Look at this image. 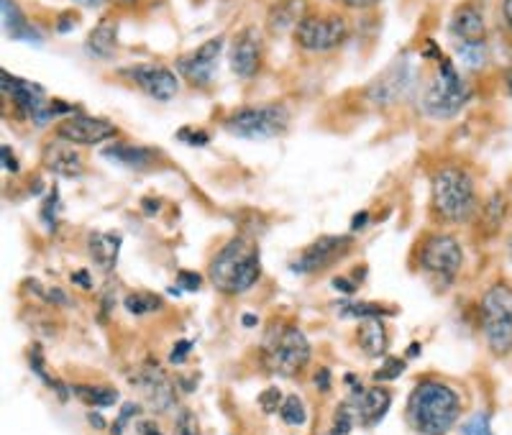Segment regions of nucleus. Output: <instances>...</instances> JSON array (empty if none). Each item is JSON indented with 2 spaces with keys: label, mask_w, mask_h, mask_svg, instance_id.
Segmentation results:
<instances>
[{
  "label": "nucleus",
  "mask_w": 512,
  "mask_h": 435,
  "mask_svg": "<svg viewBox=\"0 0 512 435\" xmlns=\"http://www.w3.org/2000/svg\"><path fill=\"white\" fill-rule=\"evenodd\" d=\"M359 346L361 351H364L367 356H372V359H379V356L387 354V348H390V336H387V328H384L382 318L361 320Z\"/></svg>",
  "instance_id": "24"
},
{
  "label": "nucleus",
  "mask_w": 512,
  "mask_h": 435,
  "mask_svg": "<svg viewBox=\"0 0 512 435\" xmlns=\"http://www.w3.org/2000/svg\"><path fill=\"white\" fill-rule=\"evenodd\" d=\"M308 16V0H277L267 13V26L272 34L295 31L297 24Z\"/></svg>",
  "instance_id": "20"
},
{
  "label": "nucleus",
  "mask_w": 512,
  "mask_h": 435,
  "mask_svg": "<svg viewBox=\"0 0 512 435\" xmlns=\"http://www.w3.org/2000/svg\"><path fill=\"white\" fill-rule=\"evenodd\" d=\"M410 356H415V354H420V346H410V351H408Z\"/></svg>",
  "instance_id": "54"
},
{
  "label": "nucleus",
  "mask_w": 512,
  "mask_h": 435,
  "mask_svg": "<svg viewBox=\"0 0 512 435\" xmlns=\"http://www.w3.org/2000/svg\"><path fill=\"white\" fill-rule=\"evenodd\" d=\"M244 325H246V328H251V325H256L254 315H244Z\"/></svg>",
  "instance_id": "53"
},
{
  "label": "nucleus",
  "mask_w": 512,
  "mask_h": 435,
  "mask_svg": "<svg viewBox=\"0 0 512 435\" xmlns=\"http://www.w3.org/2000/svg\"><path fill=\"white\" fill-rule=\"evenodd\" d=\"M341 315H346V318L369 320V318H384V315H392V310H384L379 308V305H369V302H346L344 308H341Z\"/></svg>",
  "instance_id": "29"
},
{
  "label": "nucleus",
  "mask_w": 512,
  "mask_h": 435,
  "mask_svg": "<svg viewBox=\"0 0 512 435\" xmlns=\"http://www.w3.org/2000/svg\"><path fill=\"white\" fill-rule=\"evenodd\" d=\"M41 221L47 223V226H54V221H57V190H52V195H49L44 208H41Z\"/></svg>",
  "instance_id": "40"
},
{
  "label": "nucleus",
  "mask_w": 512,
  "mask_h": 435,
  "mask_svg": "<svg viewBox=\"0 0 512 435\" xmlns=\"http://www.w3.org/2000/svg\"><path fill=\"white\" fill-rule=\"evenodd\" d=\"M192 351V341H177L172 354H169V364H185L187 354Z\"/></svg>",
  "instance_id": "41"
},
{
  "label": "nucleus",
  "mask_w": 512,
  "mask_h": 435,
  "mask_svg": "<svg viewBox=\"0 0 512 435\" xmlns=\"http://www.w3.org/2000/svg\"><path fill=\"white\" fill-rule=\"evenodd\" d=\"M139 410H141L139 405H134V402H126V405L121 407V415H118L116 425H113V435H121V430H123V425H126V420L134 418V415H139Z\"/></svg>",
  "instance_id": "39"
},
{
  "label": "nucleus",
  "mask_w": 512,
  "mask_h": 435,
  "mask_svg": "<svg viewBox=\"0 0 512 435\" xmlns=\"http://www.w3.org/2000/svg\"><path fill=\"white\" fill-rule=\"evenodd\" d=\"M3 167L11 169V172H18V162L13 159V151L8 146H3Z\"/></svg>",
  "instance_id": "45"
},
{
  "label": "nucleus",
  "mask_w": 512,
  "mask_h": 435,
  "mask_svg": "<svg viewBox=\"0 0 512 435\" xmlns=\"http://www.w3.org/2000/svg\"><path fill=\"white\" fill-rule=\"evenodd\" d=\"M139 433H141V435H162V433H159L157 425L149 423V420H144V423H139Z\"/></svg>",
  "instance_id": "48"
},
{
  "label": "nucleus",
  "mask_w": 512,
  "mask_h": 435,
  "mask_svg": "<svg viewBox=\"0 0 512 435\" xmlns=\"http://www.w3.org/2000/svg\"><path fill=\"white\" fill-rule=\"evenodd\" d=\"M262 274L259 246L244 236L231 238L226 246L210 261L208 277L223 295H241L256 285Z\"/></svg>",
  "instance_id": "2"
},
{
  "label": "nucleus",
  "mask_w": 512,
  "mask_h": 435,
  "mask_svg": "<svg viewBox=\"0 0 512 435\" xmlns=\"http://www.w3.org/2000/svg\"><path fill=\"white\" fill-rule=\"evenodd\" d=\"M54 134H57L59 139L70 141V144L93 146L113 139V136L118 134V128L116 123L105 121V118L98 116H67L64 121L57 123Z\"/></svg>",
  "instance_id": "13"
},
{
  "label": "nucleus",
  "mask_w": 512,
  "mask_h": 435,
  "mask_svg": "<svg viewBox=\"0 0 512 435\" xmlns=\"http://www.w3.org/2000/svg\"><path fill=\"white\" fill-rule=\"evenodd\" d=\"M90 425H93V428H105V420L100 418V415H93V412H90Z\"/></svg>",
  "instance_id": "52"
},
{
  "label": "nucleus",
  "mask_w": 512,
  "mask_h": 435,
  "mask_svg": "<svg viewBox=\"0 0 512 435\" xmlns=\"http://www.w3.org/2000/svg\"><path fill=\"white\" fill-rule=\"evenodd\" d=\"M131 384H136L141 389V395H144V400L149 402L152 410L167 412L175 405V384H172V379L157 364L141 366L139 372L134 374V382Z\"/></svg>",
  "instance_id": "16"
},
{
  "label": "nucleus",
  "mask_w": 512,
  "mask_h": 435,
  "mask_svg": "<svg viewBox=\"0 0 512 435\" xmlns=\"http://www.w3.org/2000/svg\"><path fill=\"white\" fill-rule=\"evenodd\" d=\"M175 435H200L198 420H195V415H192L190 410H182L180 415H177Z\"/></svg>",
  "instance_id": "36"
},
{
  "label": "nucleus",
  "mask_w": 512,
  "mask_h": 435,
  "mask_svg": "<svg viewBox=\"0 0 512 435\" xmlns=\"http://www.w3.org/2000/svg\"><path fill=\"white\" fill-rule=\"evenodd\" d=\"M351 244H354V238L351 236H323L318 241L308 246V249L300 254V259L292 264V272L300 274H313V272H323L331 264H336L341 256L349 254Z\"/></svg>",
  "instance_id": "14"
},
{
  "label": "nucleus",
  "mask_w": 512,
  "mask_h": 435,
  "mask_svg": "<svg viewBox=\"0 0 512 435\" xmlns=\"http://www.w3.org/2000/svg\"><path fill=\"white\" fill-rule=\"evenodd\" d=\"M502 13H505L507 26L512 29V0H502Z\"/></svg>",
  "instance_id": "51"
},
{
  "label": "nucleus",
  "mask_w": 512,
  "mask_h": 435,
  "mask_svg": "<svg viewBox=\"0 0 512 435\" xmlns=\"http://www.w3.org/2000/svg\"><path fill=\"white\" fill-rule=\"evenodd\" d=\"M461 433L464 435H495L492 433V425H489L487 412H477V415H474L469 423H464Z\"/></svg>",
  "instance_id": "33"
},
{
  "label": "nucleus",
  "mask_w": 512,
  "mask_h": 435,
  "mask_svg": "<svg viewBox=\"0 0 512 435\" xmlns=\"http://www.w3.org/2000/svg\"><path fill=\"white\" fill-rule=\"evenodd\" d=\"M259 407H262L267 415H272V412H277L282 407V392L277 387H267L259 395Z\"/></svg>",
  "instance_id": "35"
},
{
  "label": "nucleus",
  "mask_w": 512,
  "mask_h": 435,
  "mask_svg": "<svg viewBox=\"0 0 512 435\" xmlns=\"http://www.w3.org/2000/svg\"><path fill=\"white\" fill-rule=\"evenodd\" d=\"M177 285L187 292H195V290H200V285H203V277L195 272H185V269H182V272L177 274Z\"/></svg>",
  "instance_id": "37"
},
{
  "label": "nucleus",
  "mask_w": 512,
  "mask_h": 435,
  "mask_svg": "<svg viewBox=\"0 0 512 435\" xmlns=\"http://www.w3.org/2000/svg\"><path fill=\"white\" fill-rule=\"evenodd\" d=\"M315 387H318L320 392H328V389H331V369L320 366L318 374H315Z\"/></svg>",
  "instance_id": "42"
},
{
  "label": "nucleus",
  "mask_w": 512,
  "mask_h": 435,
  "mask_svg": "<svg viewBox=\"0 0 512 435\" xmlns=\"http://www.w3.org/2000/svg\"><path fill=\"white\" fill-rule=\"evenodd\" d=\"M310 364V343L295 325H274L264 338V366L280 377H297Z\"/></svg>",
  "instance_id": "6"
},
{
  "label": "nucleus",
  "mask_w": 512,
  "mask_h": 435,
  "mask_svg": "<svg viewBox=\"0 0 512 435\" xmlns=\"http://www.w3.org/2000/svg\"><path fill=\"white\" fill-rule=\"evenodd\" d=\"M105 159H111V162L123 164V167H134V169H144L149 164H154V154L152 149H144V146H131V144H113L103 151Z\"/></svg>",
  "instance_id": "25"
},
{
  "label": "nucleus",
  "mask_w": 512,
  "mask_h": 435,
  "mask_svg": "<svg viewBox=\"0 0 512 435\" xmlns=\"http://www.w3.org/2000/svg\"><path fill=\"white\" fill-rule=\"evenodd\" d=\"M118 47V24L113 18H103L85 41V52L93 59H111Z\"/></svg>",
  "instance_id": "22"
},
{
  "label": "nucleus",
  "mask_w": 512,
  "mask_h": 435,
  "mask_svg": "<svg viewBox=\"0 0 512 435\" xmlns=\"http://www.w3.org/2000/svg\"><path fill=\"white\" fill-rule=\"evenodd\" d=\"M461 264H464V249H461L454 236H446V233L431 236L420 249V267L436 279H441L443 287L454 282Z\"/></svg>",
  "instance_id": "10"
},
{
  "label": "nucleus",
  "mask_w": 512,
  "mask_h": 435,
  "mask_svg": "<svg viewBox=\"0 0 512 435\" xmlns=\"http://www.w3.org/2000/svg\"><path fill=\"white\" fill-rule=\"evenodd\" d=\"M0 80H3V95L11 98L13 108H16V113L21 118H31V121L41 126V123H47L49 118H54L57 113L72 116L70 105L59 103V100H52V103H49L47 90L41 85H36V82L18 80L11 72H3Z\"/></svg>",
  "instance_id": "8"
},
{
  "label": "nucleus",
  "mask_w": 512,
  "mask_h": 435,
  "mask_svg": "<svg viewBox=\"0 0 512 435\" xmlns=\"http://www.w3.org/2000/svg\"><path fill=\"white\" fill-rule=\"evenodd\" d=\"M359 423V418H356V410H354V402L346 400L338 405L336 415H333V430L331 435H346L351 433V428Z\"/></svg>",
  "instance_id": "28"
},
{
  "label": "nucleus",
  "mask_w": 512,
  "mask_h": 435,
  "mask_svg": "<svg viewBox=\"0 0 512 435\" xmlns=\"http://www.w3.org/2000/svg\"><path fill=\"white\" fill-rule=\"evenodd\" d=\"M80 402L88 407H113L118 402V392L111 387H90V384H77L72 387Z\"/></svg>",
  "instance_id": "27"
},
{
  "label": "nucleus",
  "mask_w": 512,
  "mask_h": 435,
  "mask_svg": "<svg viewBox=\"0 0 512 435\" xmlns=\"http://www.w3.org/2000/svg\"><path fill=\"white\" fill-rule=\"evenodd\" d=\"M231 136L249 141H267L277 139L290 128V111L282 103H262V105H246L233 111L223 121Z\"/></svg>",
  "instance_id": "4"
},
{
  "label": "nucleus",
  "mask_w": 512,
  "mask_h": 435,
  "mask_svg": "<svg viewBox=\"0 0 512 435\" xmlns=\"http://www.w3.org/2000/svg\"><path fill=\"white\" fill-rule=\"evenodd\" d=\"M41 162L57 177H67V180H77L82 172H85V162H82L80 151L64 139H54L44 144L41 149Z\"/></svg>",
  "instance_id": "17"
},
{
  "label": "nucleus",
  "mask_w": 512,
  "mask_h": 435,
  "mask_svg": "<svg viewBox=\"0 0 512 435\" xmlns=\"http://www.w3.org/2000/svg\"><path fill=\"white\" fill-rule=\"evenodd\" d=\"M228 59H231V70L241 80H251V77L259 75L264 62V41L259 36V31L246 26V29H241L239 34L233 36Z\"/></svg>",
  "instance_id": "15"
},
{
  "label": "nucleus",
  "mask_w": 512,
  "mask_h": 435,
  "mask_svg": "<svg viewBox=\"0 0 512 435\" xmlns=\"http://www.w3.org/2000/svg\"><path fill=\"white\" fill-rule=\"evenodd\" d=\"M118 3H123V6H131V3H136V0H118Z\"/></svg>",
  "instance_id": "56"
},
{
  "label": "nucleus",
  "mask_w": 512,
  "mask_h": 435,
  "mask_svg": "<svg viewBox=\"0 0 512 435\" xmlns=\"http://www.w3.org/2000/svg\"><path fill=\"white\" fill-rule=\"evenodd\" d=\"M3 6V29H6L8 39L16 41H41V34L36 26L26 18V13L16 6V0H0Z\"/></svg>",
  "instance_id": "23"
},
{
  "label": "nucleus",
  "mask_w": 512,
  "mask_h": 435,
  "mask_svg": "<svg viewBox=\"0 0 512 435\" xmlns=\"http://www.w3.org/2000/svg\"><path fill=\"white\" fill-rule=\"evenodd\" d=\"M118 249H121V236L118 233H93L90 236V254L105 272H111L116 267Z\"/></svg>",
  "instance_id": "26"
},
{
  "label": "nucleus",
  "mask_w": 512,
  "mask_h": 435,
  "mask_svg": "<svg viewBox=\"0 0 512 435\" xmlns=\"http://www.w3.org/2000/svg\"><path fill=\"white\" fill-rule=\"evenodd\" d=\"M456 52H459V59L469 67V70L482 67L484 59H487V47H484V41L482 44H456Z\"/></svg>",
  "instance_id": "31"
},
{
  "label": "nucleus",
  "mask_w": 512,
  "mask_h": 435,
  "mask_svg": "<svg viewBox=\"0 0 512 435\" xmlns=\"http://www.w3.org/2000/svg\"><path fill=\"white\" fill-rule=\"evenodd\" d=\"M280 415L287 425H305V420H308V412H305L303 400H300L297 395H290L282 400Z\"/></svg>",
  "instance_id": "30"
},
{
  "label": "nucleus",
  "mask_w": 512,
  "mask_h": 435,
  "mask_svg": "<svg viewBox=\"0 0 512 435\" xmlns=\"http://www.w3.org/2000/svg\"><path fill=\"white\" fill-rule=\"evenodd\" d=\"M482 331L489 351L507 356L512 351V287L505 282L489 287L482 297Z\"/></svg>",
  "instance_id": "7"
},
{
  "label": "nucleus",
  "mask_w": 512,
  "mask_h": 435,
  "mask_svg": "<svg viewBox=\"0 0 512 435\" xmlns=\"http://www.w3.org/2000/svg\"><path fill=\"white\" fill-rule=\"evenodd\" d=\"M448 31H451L456 44H482L487 26H484V16L479 13V8L461 6L451 18Z\"/></svg>",
  "instance_id": "19"
},
{
  "label": "nucleus",
  "mask_w": 512,
  "mask_h": 435,
  "mask_svg": "<svg viewBox=\"0 0 512 435\" xmlns=\"http://www.w3.org/2000/svg\"><path fill=\"white\" fill-rule=\"evenodd\" d=\"M405 372V359H387L384 366L374 374V382H387V379H397Z\"/></svg>",
  "instance_id": "34"
},
{
  "label": "nucleus",
  "mask_w": 512,
  "mask_h": 435,
  "mask_svg": "<svg viewBox=\"0 0 512 435\" xmlns=\"http://www.w3.org/2000/svg\"><path fill=\"white\" fill-rule=\"evenodd\" d=\"M433 208L448 223H466L477 210V192L469 172L461 167H443L433 177Z\"/></svg>",
  "instance_id": "3"
},
{
  "label": "nucleus",
  "mask_w": 512,
  "mask_h": 435,
  "mask_svg": "<svg viewBox=\"0 0 512 435\" xmlns=\"http://www.w3.org/2000/svg\"><path fill=\"white\" fill-rule=\"evenodd\" d=\"M118 75H121V80L139 87L141 93L149 95L152 100H159V103L172 100L177 95V90H180V77L175 75V70L164 67V64H131V67H123Z\"/></svg>",
  "instance_id": "11"
},
{
  "label": "nucleus",
  "mask_w": 512,
  "mask_h": 435,
  "mask_svg": "<svg viewBox=\"0 0 512 435\" xmlns=\"http://www.w3.org/2000/svg\"><path fill=\"white\" fill-rule=\"evenodd\" d=\"M354 410L356 418L364 428H372L379 420L387 415L392 405V395L384 387H372V389H359V395L354 397Z\"/></svg>",
  "instance_id": "18"
},
{
  "label": "nucleus",
  "mask_w": 512,
  "mask_h": 435,
  "mask_svg": "<svg viewBox=\"0 0 512 435\" xmlns=\"http://www.w3.org/2000/svg\"><path fill=\"white\" fill-rule=\"evenodd\" d=\"M72 282H75V285H80L82 290H93V279H90V272H85V269H77V272H72Z\"/></svg>",
  "instance_id": "43"
},
{
  "label": "nucleus",
  "mask_w": 512,
  "mask_h": 435,
  "mask_svg": "<svg viewBox=\"0 0 512 435\" xmlns=\"http://www.w3.org/2000/svg\"><path fill=\"white\" fill-rule=\"evenodd\" d=\"M72 3H77V6H82V8H100V6H105L108 0H72Z\"/></svg>",
  "instance_id": "50"
},
{
  "label": "nucleus",
  "mask_w": 512,
  "mask_h": 435,
  "mask_svg": "<svg viewBox=\"0 0 512 435\" xmlns=\"http://www.w3.org/2000/svg\"><path fill=\"white\" fill-rule=\"evenodd\" d=\"M461 415V400L443 382H420L408 400V423L420 435H446Z\"/></svg>",
  "instance_id": "1"
},
{
  "label": "nucleus",
  "mask_w": 512,
  "mask_h": 435,
  "mask_svg": "<svg viewBox=\"0 0 512 435\" xmlns=\"http://www.w3.org/2000/svg\"><path fill=\"white\" fill-rule=\"evenodd\" d=\"M367 218H369L367 210H361V213H356V215H354V221H351V228H354V231H359V228H364V226H367Z\"/></svg>",
  "instance_id": "47"
},
{
  "label": "nucleus",
  "mask_w": 512,
  "mask_h": 435,
  "mask_svg": "<svg viewBox=\"0 0 512 435\" xmlns=\"http://www.w3.org/2000/svg\"><path fill=\"white\" fill-rule=\"evenodd\" d=\"M75 26H77V18H72L70 13H67V16H62V21H59V31H62V34L67 29H75Z\"/></svg>",
  "instance_id": "49"
},
{
  "label": "nucleus",
  "mask_w": 512,
  "mask_h": 435,
  "mask_svg": "<svg viewBox=\"0 0 512 435\" xmlns=\"http://www.w3.org/2000/svg\"><path fill=\"white\" fill-rule=\"evenodd\" d=\"M338 3H344L346 8H369V6H377L379 0H338Z\"/></svg>",
  "instance_id": "46"
},
{
  "label": "nucleus",
  "mask_w": 512,
  "mask_h": 435,
  "mask_svg": "<svg viewBox=\"0 0 512 435\" xmlns=\"http://www.w3.org/2000/svg\"><path fill=\"white\" fill-rule=\"evenodd\" d=\"M349 39V24L341 16H308L297 24L295 41L308 52H331Z\"/></svg>",
  "instance_id": "9"
},
{
  "label": "nucleus",
  "mask_w": 512,
  "mask_h": 435,
  "mask_svg": "<svg viewBox=\"0 0 512 435\" xmlns=\"http://www.w3.org/2000/svg\"><path fill=\"white\" fill-rule=\"evenodd\" d=\"M177 139L185 141V144H190V146H205L210 141V136L205 134V131H192V128H182L180 134H177Z\"/></svg>",
  "instance_id": "38"
},
{
  "label": "nucleus",
  "mask_w": 512,
  "mask_h": 435,
  "mask_svg": "<svg viewBox=\"0 0 512 435\" xmlns=\"http://www.w3.org/2000/svg\"><path fill=\"white\" fill-rule=\"evenodd\" d=\"M469 100V87H466L464 77L454 67L451 59L443 57L438 62L436 75L428 80L423 95H420V105L431 118H454Z\"/></svg>",
  "instance_id": "5"
},
{
  "label": "nucleus",
  "mask_w": 512,
  "mask_h": 435,
  "mask_svg": "<svg viewBox=\"0 0 512 435\" xmlns=\"http://www.w3.org/2000/svg\"><path fill=\"white\" fill-rule=\"evenodd\" d=\"M410 87V70L405 64H400V72L387 70L379 80H374V85L369 87V98L379 105H390L395 100L402 98V93Z\"/></svg>",
  "instance_id": "21"
},
{
  "label": "nucleus",
  "mask_w": 512,
  "mask_h": 435,
  "mask_svg": "<svg viewBox=\"0 0 512 435\" xmlns=\"http://www.w3.org/2000/svg\"><path fill=\"white\" fill-rule=\"evenodd\" d=\"M223 44H226V39L216 36V39H208L205 44H200L198 49L187 52L185 57L177 59V75L185 77L192 87H208L216 77Z\"/></svg>",
  "instance_id": "12"
},
{
  "label": "nucleus",
  "mask_w": 512,
  "mask_h": 435,
  "mask_svg": "<svg viewBox=\"0 0 512 435\" xmlns=\"http://www.w3.org/2000/svg\"><path fill=\"white\" fill-rule=\"evenodd\" d=\"M507 90H510V95H512V72L507 75Z\"/></svg>",
  "instance_id": "55"
},
{
  "label": "nucleus",
  "mask_w": 512,
  "mask_h": 435,
  "mask_svg": "<svg viewBox=\"0 0 512 435\" xmlns=\"http://www.w3.org/2000/svg\"><path fill=\"white\" fill-rule=\"evenodd\" d=\"M162 308V297L157 295H128L126 297V310L134 315L152 313V310Z\"/></svg>",
  "instance_id": "32"
},
{
  "label": "nucleus",
  "mask_w": 512,
  "mask_h": 435,
  "mask_svg": "<svg viewBox=\"0 0 512 435\" xmlns=\"http://www.w3.org/2000/svg\"><path fill=\"white\" fill-rule=\"evenodd\" d=\"M333 287H336L338 292H346V295H351V292L356 290L354 282H349V279H346V277H336V279H333Z\"/></svg>",
  "instance_id": "44"
}]
</instances>
